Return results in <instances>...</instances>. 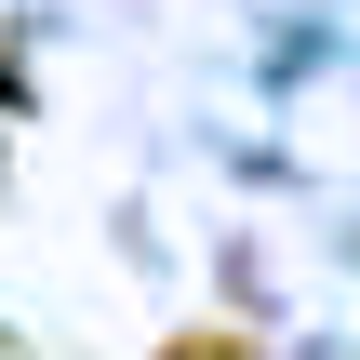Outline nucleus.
<instances>
[{
    "label": "nucleus",
    "instance_id": "nucleus-1",
    "mask_svg": "<svg viewBox=\"0 0 360 360\" xmlns=\"http://www.w3.org/2000/svg\"><path fill=\"white\" fill-rule=\"evenodd\" d=\"M160 360H254V334H187V347H160Z\"/></svg>",
    "mask_w": 360,
    "mask_h": 360
}]
</instances>
